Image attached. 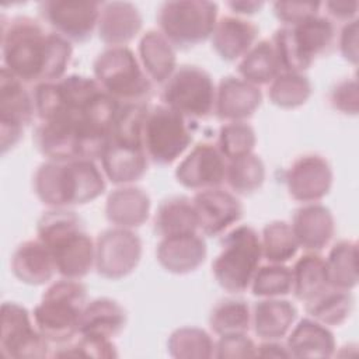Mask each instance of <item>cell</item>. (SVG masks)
<instances>
[{"instance_id": "obj_37", "label": "cell", "mask_w": 359, "mask_h": 359, "mask_svg": "<svg viewBox=\"0 0 359 359\" xmlns=\"http://www.w3.org/2000/svg\"><path fill=\"white\" fill-rule=\"evenodd\" d=\"M209 324L217 335L245 334L251 325L250 307L244 300L224 299L212 309Z\"/></svg>"}, {"instance_id": "obj_42", "label": "cell", "mask_w": 359, "mask_h": 359, "mask_svg": "<svg viewBox=\"0 0 359 359\" xmlns=\"http://www.w3.org/2000/svg\"><path fill=\"white\" fill-rule=\"evenodd\" d=\"M53 355L60 358H115L118 353L111 339L80 334V338L74 344L60 348Z\"/></svg>"}, {"instance_id": "obj_21", "label": "cell", "mask_w": 359, "mask_h": 359, "mask_svg": "<svg viewBox=\"0 0 359 359\" xmlns=\"http://www.w3.org/2000/svg\"><path fill=\"white\" fill-rule=\"evenodd\" d=\"M156 254L160 265L165 271L188 273L205 261L206 244L198 233L171 236L161 238Z\"/></svg>"}, {"instance_id": "obj_14", "label": "cell", "mask_w": 359, "mask_h": 359, "mask_svg": "<svg viewBox=\"0 0 359 359\" xmlns=\"http://www.w3.org/2000/svg\"><path fill=\"white\" fill-rule=\"evenodd\" d=\"M101 6L98 1H42L39 14L55 34L69 42H86L97 28Z\"/></svg>"}, {"instance_id": "obj_32", "label": "cell", "mask_w": 359, "mask_h": 359, "mask_svg": "<svg viewBox=\"0 0 359 359\" xmlns=\"http://www.w3.org/2000/svg\"><path fill=\"white\" fill-rule=\"evenodd\" d=\"M237 70L241 79L254 86L271 83L278 74H280V66L272 42L268 39L257 42L241 57Z\"/></svg>"}, {"instance_id": "obj_3", "label": "cell", "mask_w": 359, "mask_h": 359, "mask_svg": "<svg viewBox=\"0 0 359 359\" xmlns=\"http://www.w3.org/2000/svg\"><path fill=\"white\" fill-rule=\"evenodd\" d=\"M34 191L50 208L83 205L105 191L102 171L94 160H49L34 175Z\"/></svg>"}, {"instance_id": "obj_48", "label": "cell", "mask_w": 359, "mask_h": 359, "mask_svg": "<svg viewBox=\"0 0 359 359\" xmlns=\"http://www.w3.org/2000/svg\"><path fill=\"white\" fill-rule=\"evenodd\" d=\"M257 356L264 358H290V353L286 346L279 344L278 341H265L259 346H257Z\"/></svg>"}, {"instance_id": "obj_24", "label": "cell", "mask_w": 359, "mask_h": 359, "mask_svg": "<svg viewBox=\"0 0 359 359\" xmlns=\"http://www.w3.org/2000/svg\"><path fill=\"white\" fill-rule=\"evenodd\" d=\"M11 271L28 285H43L57 272L50 251L41 240H29L18 245L11 258Z\"/></svg>"}, {"instance_id": "obj_36", "label": "cell", "mask_w": 359, "mask_h": 359, "mask_svg": "<svg viewBox=\"0 0 359 359\" xmlns=\"http://www.w3.org/2000/svg\"><path fill=\"white\" fill-rule=\"evenodd\" d=\"M261 247L262 258L272 264H283L296 255L299 243L292 226L286 222L276 220L264 227Z\"/></svg>"}, {"instance_id": "obj_28", "label": "cell", "mask_w": 359, "mask_h": 359, "mask_svg": "<svg viewBox=\"0 0 359 359\" xmlns=\"http://www.w3.org/2000/svg\"><path fill=\"white\" fill-rule=\"evenodd\" d=\"M286 348L293 358H330L335 351V339L327 325L303 318L290 332Z\"/></svg>"}, {"instance_id": "obj_33", "label": "cell", "mask_w": 359, "mask_h": 359, "mask_svg": "<svg viewBox=\"0 0 359 359\" xmlns=\"http://www.w3.org/2000/svg\"><path fill=\"white\" fill-rule=\"evenodd\" d=\"M331 287L351 290L358 283V245L352 240L338 241L325 258Z\"/></svg>"}, {"instance_id": "obj_9", "label": "cell", "mask_w": 359, "mask_h": 359, "mask_svg": "<svg viewBox=\"0 0 359 359\" xmlns=\"http://www.w3.org/2000/svg\"><path fill=\"white\" fill-rule=\"evenodd\" d=\"M163 105L187 119L206 118L215 111L216 88L210 74L198 66H181L164 83Z\"/></svg>"}, {"instance_id": "obj_7", "label": "cell", "mask_w": 359, "mask_h": 359, "mask_svg": "<svg viewBox=\"0 0 359 359\" xmlns=\"http://www.w3.org/2000/svg\"><path fill=\"white\" fill-rule=\"evenodd\" d=\"M93 67L101 88L121 104L144 102L151 94V80L128 46L105 49Z\"/></svg>"}, {"instance_id": "obj_25", "label": "cell", "mask_w": 359, "mask_h": 359, "mask_svg": "<svg viewBox=\"0 0 359 359\" xmlns=\"http://www.w3.org/2000/svg\"><path fill=\"white\" fill-rule=\"evenodd\" d=\"M125 325V309L112 299L101 297L86 304L80 318L79 334L111 339L116 337Z\"/></svg>"}, {"instance_id": "obj_16", "label": "cell", "mask_w": 359, "mask_h": 359, "mask_svg": "<svg viewBox=\"0 0 359 359\" xmlns=\"http://www.w3.org/2000/svg\"><path fill=\"white\" fill-rule=\"evenodd\" d=\"M286 185L293 199L306 203L317 202L332 185L331 165L318 154L300 156L286 172Z\"/></svg>"}, {"instance_id": "obj_13", "label": "cell", "mask_w": 359, "mask_h": 359, "mask_svg": "<svg viewBox=\"0 0 359 359\" xmlns=\"http://www.w3.org/2000/svg\"><path fill=\"white\" fill-rule=\"evenodd\" d=\"M142 257V241L130 229L114 227L95 241V268L100 275L119 279L130 273Z\"/></svg>"}, {"instance_id": "obj_15", "label": "cell", "mask_w": 359, "mask_h": 359, "mask_svg": "<svg viewBox=\"0 0 359 359\" xmlns=\"http://www.w3.org/2000/svg\"><path fill=\"white\" fill-rule=\"evenodd\" d=\"M227 160L219 147L209 142L198 143L178 164L175 177L185 188L202 191L224 182Z\"/></svg>"}, {"instance_id": "obj_20", "label": "cell", "mask_w": 359, "mask_h": 359, "mask_svg": "<svg viewBox=\"0 0 359 359\" xmlns=\"http://www.w3.org/2000/svg\"><path fill=\"white\" fill-rule=\"evenodd\" d=\"M142 28V15L136 6L126 1L102 3L97 24L98 36L111 46H125Z\"/></svg>"}, {"instance_id": "obj_23", "label": "cell", "mask_w": 359, "mask_h": 359, "mask_svg": "<svg viewBox=\"0 0 359 359\" xmlns=\"http://www.w3.org/2000/svg\"><path fill=\"white\" fill-rule=\"evenodd\" d=\"M102 171L114 184H129L140 180L147 170V156L143 147L107 140L101 154Z\"/></svg>"}, {"instance_id": "obj_17", "label": "cell", "mask_w": 359, "mask_h": 359, "mask_svg": "<svg viewBox=\"0 0 359 359\" xmlns=\"http://www.w3.org/2000/svg\"><path fill=\"white\" fill-rule=\"evenodd\" d=\"M192 202L198 216V229L209 237L222 234L243 216L238 198L219 187L198 191Z\"/></svg>"}, {"instance_id": "obj_18", "label": "cell", "mask_w": 359, "mask_h": 359, "mask_svg": "<svg viewBox=\"0 0 359 359\" xmlns=\"http://www.w3.org/2000/svg\"><path fill=\"white\" fill-rule=\"evenodd\" d=\"M262 94L258 86L241 77H223L216 90L215 112L219 119L237 122L251 116L261 105Z\"/></svg>"}, {"instance_id": "obj_34", "label": "cell", "mask_w": 359, "mask_h": 359, "mask_svg": "<svg viewBox=\"0 0 359 359\" xmlns=\"http://www.w3.org/2000/svg\"><path fill=\"white\" fill-rule=\"evenodd\" d=\"M353 297L349 290L328 287L314 299L306 302V311L324 325H339L351 314Z\"/></svg>"}, {"instance_id": "obj_5", "label": "cell", "mask_w": 359, "mask_h": 359, "mask_svg": "<svg viewBox=\"0 0 359 359\" xmlns=\"http://www.w3.org/2000/svg\"><path fill=\"white\" fill-rule=\"evenodd\" d=\"M87 304V289L77 279L52 283L34 309V323L49 342H66L79 334L80 318Z\"/></svg>"}, {"instance_id": "obj_49", "label": "cell", "mask_w": 359, "mask_h": 359, "mask_svg": "<svg viewBox=\"0 0 359 359\" xmlns=\"http://www.w3.org/2000/svg\"><path fill=\"white\" fill-rule=\"evenodd\" d=\"M227 6L237 14H254L257 13L264 3L262 1H229Z\"/></svg>"}, {"instance_id": "obj_11", "label": "cell", "mask_w": 359, "mask_h": 359, "mask_svg": "<svg viewBox=\"0 0 359 359\" xmlns=\"http://www.w3.org/2000/svg\"><path fill=\"white\" fill-rule=\"evenodd\" d=\"M49 341L31 321L27 309L6 302L1 306L0 351L6 358H43L48 356Z\"/></svg>"}, {"instance_id": "obj_30", "label": "cell", "mask_w": 359, "mask_h": 359, "mask_svg": "<svg viewBox=\"0 0 359 359\" xmlns=\"http://www.w3.org/2000/svg\"><path fill=\"white\" fill-rule=\"evenodd\" d=\"M198 216L192 199L171 196L161 202L154 216V231L161 238L196 233Z\"/></svg>"}, {"instance_id": "obj_1", "label": "cell", "mask_w": 359, "mask_h": 359, "mask_svg": "<svg viewBox=\"0 0 359 359\" xmlns=\"http://www.w3.org/2000/svg\"><path fill=\"white\" fill-rule=\"evenodd\" d=\"M3 20V18H1ZM70 42L31 17L1 24L3 67L25 84L60 80L72 59Z\"/></svg>"}, {"instance_id": "obj_47", "label": "cell", "mask_w": 359, "mask_h": 359, "mask_svg": "<svg viewBox=\"0 0 359 359\" xmlns=\"http://www.w3.org/2000/svg\"><path fill=\"white\" fill-rule=\"evenodd\" d=\"M358 6V1H328L324 4L330 17L346 22L356 20Z\"/></svg>"}, {"instance_id": "obj_10", "label": "cell", "mask_w": 359, "mask_h": 359, "mask_svg": "<svg viewBox=\"0 0 359 359\" xmlns=\"http://www.w3.org/2000/svg\"><path fill=\"white\" fill-rule=\"evenodd\" d=\"M192 142L187 118L165 105L147 111L143 123V147L147 158L160 165L175 161Z\"/></svg>"}, {"instance_id": "obj_41", "label": "cell", "mask_w": 359, "mask_h": 359, "mask_svg": "<svg viewBox=\"0 0 359 359\" xmlns=\"http://www.w3.org/2000/svg\"><path fill=\"white\" fill-rule=\"evenodd\" d=\"M255 146L254 129L243 122H227L219 130L217 147L226 160H231L248 153H252Z\"/></svg>"}, {"instance_id": "obj_27", "label": "cell", "mask_w": 359, "mask_h": 359, "mask_svg": "<svg viewBox=\"0 0 359 359\" xmlns=\"http://www.w3.org/2000/svg\"><path fill=\"white\" fill-rule=\"evenodd\" d=\"M150 210L149 195L135 187H123L109 194L105 206L107 219L116 227L133 229L142 226Z\"/></svg>"}, {"instance_id": "obj_43", "label": "cell", "mask_w": 359, "mask_h": 359, "mask_svg": "<svg viewBox=\"0 0 359 359\" xmlns=\"http://www.w3.org/2000/svg\"><path fill=\"white\" fill-rule=\"evenodd\" d=\"M216 358H252L257 356V346L245 334L220 335L215 345Z\"/></svg>"}, {"instance_id": "obj_29", "label": "cell", "mask_w": 359, "mask_h": 359, "mask_svg": "<svg viewBox=\"0 0 359 359\" xmlns=\"http://www.w3.org/2000/svg\"><path fill=\"white\" fill-rule=\"evenodd\" d=\"M139 55L144 72L154 83H165L175 72L174 46L158 31L150 29L142 36Z\"/></svg>"}, {"instance_id": "obj_19", "label": "cell", "mask_w": 359, "mask_h": 359, "mask_svg": "<svg viewBox=\"0 0 359 359\" xmlns=\"http://www.w3.org/2000/svg\"><path fill=\"white\" fill-rule=\"evenodd\" d=\"M290 226L299 247L311 252L325 248L335 233L331 210L317 202L299 208L293 215Z\"/></svg>"}, {"instance_id": "obj_12", "label": "cell", "mask_w": 359, "mask_h": 359, "mask_svg": "<svg viewBox=\"0 0 359 359\" xmlns=\"http://www.w3.org/2000/svg\"><path fill=\"white\" fill-rule=\"evenodd\" d=\"M35 114L34 95L25 88V83L11 74L6 67L0 72V135L1 153L14 147L31 123Z\"/></svg>"}, {"instance_id": "obj_26", "label": "cell", "mask_w": 359, "mask_h": 359, "mask_svg": "<svg viewBox=\"0 0 359 359\" xmlns=\"http://www.w3.org/2000/svg\"><path fill=\"white\" fill-rule=\"evenodd\" d=\"M296 314V307L290 302L279 297H268L254 304L251 324L261 339L279 341L290 330Z\"/></svg>"}, {"instance_id": "obj_44", "label": "cell", "mask_w": 359, "mask_h": 359, "mask_svg": "<svg viewBox=\"0 0 359 359\" xmlns=\"http://www.w3.org/2000/svg\"><path fill=\"white\" fill-rule=\"evenodd\" d=\"M320 7L321 3L317 1H276L273 3V13L279 21L290 27L310 15L318 14Z\"/></svg>"}, {"instance_id": "obj_6", "label": "cell", "mask_w": 359, "mask_h": 359, "mask_svg": "<svg viewBox=\"0 0 359 359\" xmlns=\"http://www.w3.org/2000/svg\"><path fill=\"white\" fill-rule=\"evenodd\" d=\"M262 258L261 237L247 224L231 229L222 240V251L212 264L216 282L230 293L244 292Z\"/></svg>"}, {"instance_id": "obj_40", "label": "cell", "mask_w": 359, "mask_h": 359, "mask_svg": "<svg viewBox=\"0 0 359 359\" xmlns=\"http://www.w3.org/2000/svg\"><path fill=\"white\" fill-rule=\"evenodd\" d=\"M292 269L282 264L258 266L251 280V290L258 297H280L292 292Z\"/></svg>"}, {"instance_id": "obj_39", "label": "cell", "mask_w": 359, "mask_h": 359, "mask_svg": "<svg viewBox=\"0 0 359 359\" xmlns=\"http://www.w3.org/2000/svg\"><path fill=\"white\" fill-rule=\"evenodd\" d=\"M215 342L201 328L184 327L175 330L168 339V352L174 358H212Z\"/></svg>"}, {"instance_id": "obj_46", "label": "cell", "mask_w": 359, "mask_h": 359, "mask_svg": "<svg viewBox=\"0 0 359 359\" xmlns=\"http://www.w3.org/2000/svg\"><path fill=\"white\" fill-rule=\"evenodd\" d=\"M339 49L342 56L351 63H358V20L345 24L339 35Z\"/></svg>"}, {"instance_id": "obj_35", "label": "cell", "mask_w": 359, "mask_h": 359, "mask_svg": "<svg viewBox=\"0 0 359 359\" xmlns=\"http://www.w3.org/2000/svg\"><path fill=\"white\" fill-rule=\"evenodd\" d=\"M264 180L265 167L258 156L248 153L227 160L224 181L234 192L241 195L252 194L262 185Z\"/></svg>"}, {"instance_id": "obj_45", "label": "cell", "mask_w": 359, "mask_h": 359, "mask_svg": "<svg viewBox=\"0 0 359 359\" xmlns=\"http://www.w3.org/2000/svg\"><path fill=\"white\" fill-rule=\"evenodd\" d=\"M358 81L356 79H345L338 81L330 94V102L331 105L344 112L356 115L358 114Z\"/></svg>"}, {"instance_id": "obj_8", "label": "cell", "mask_w": 359, "mask_h": 359, "mask_svg": "<svg viewBox=\"0 0 359 359\" xmlns=\"http://www.w3.org/2000/svg\"><path fill=\"white\" fill-rule=\"evenodd\" d=\"M216 18L217 4L201 0L165 1L157 11L161 34L172 46L184 49L210 38Z\"/></svg>"}, {"instance_id": "obj_38", "label": "cell", "mask_w": 359, "mask_h": 359, "mask_svg": "<svg viewBox=\"0 0 359 359\" xmlns=\"http://www.w3.org/2000/svg\"><path fill=\"white\" fill-rule=\"evenodd\" d=\"M311 94V84L302 73H280L269 86V100L280 108L303 105Z\"/></svg>"}, {"instance_id": "obj_2", "label": "cell", "mask_w": 359, "mask_h": 359, "mask_svg": "<svg viewBox=\"0 0 359 359\" xmlns=\"http://www.w3.org/2000/svg\"><path fill=\"white\" fill-rule=\"evenodd\" d=\"M36 233L63 278L79 280L95 265V244L74 212L52 208L41 216Z\"/></svg>"}, {"instance_id": "obj_4", "label": "cell", "mask_w": 359, "mask_h": 359, "mask_svg": "<svg viewBox=\"0 0 359 359\" xmlns=\"http://www.w3.org/2000/svg\"><path fill=\"white\" fill-rule=\"evenodd\" d=\"M335 25L324 15L314 14L300 22L279 28L272 45L280 73H302L320 55H327L335 43Z\"/></svg>"}, {"instance_id": "obj_31", "label": "cell", "mask_w": 359, "mask_h": 359, "mask_svg": "<svg viewBox=\"0 0 359 359\" xmlns=\"http://www.w3.org/2000/svg\"><path fill=\"white\" fill-rule=\"evenodd\" d=\"M292 292L302 302H309L331 287L327 275L325 258L309 251L302 255L292 268Z\"/></svg>"}, {"instance_id": "obj_22", "label": "cell", "mask_w": 359, "mask_h": 359, "mask_svg": "<svg viewBox=\"0 0 359 359\" xmlns=\"http://www.w3.org/2000/svg\"><path fill=\"white\" fill-rule=\"evenodd\" d=\"M258 28L251 21L240 17H222L210 35L212 46L217 55L229 62L243 57L255 42Z\"/></svg>"}]
</instances>
